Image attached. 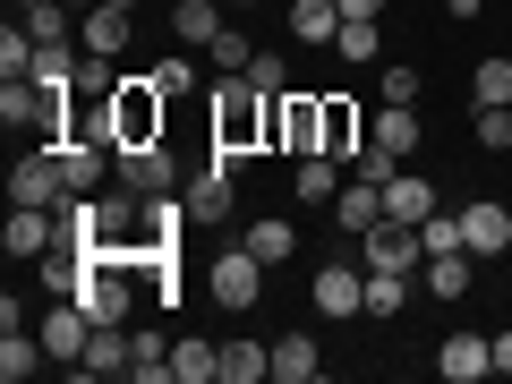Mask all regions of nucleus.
I'll list each match as a JSON object with an SVG mask.
<instances>
[{
	"label": "nucleus",
	"mask_w": 512,
	"mask_h": 384,
	"mask_svg": "<svg viewBox=\"0 0 512 384\" xmlns=\"http://www.w3.org/2000/svg\"><path fill=\"white\" fill-rule=\"evenodd\" d=\"M291 222H248V239H239V248H248V256H265V265H282V256H291Z\"/></svg>",
	"instance_id": "nucleus-32"
},
{
	"label": "nucleus",
	"mask_w": 512,
	"mask_h": 384,
	"mask_svg": "<svg viewBox=\"0 0 512 384\" xmlns=\"http://www.w3.org/2000/svg\"><path fill=\"white\" fill-rule=\"evenodd\" d=\"M316 154L359 163V103H350V94H325V146H316Z\"/></svg>",
	"instance_id": "nucleus-13"
},
{
	"label": "nucleus",
	"mask_w": 512,
	"mask_h": 384,
	"mask_svg": "<svg viewBox=\"0 0 512 384\" xmlns=\"http://www.w3.org/2000/svg\"><path fill=\"white\" fill-rule=\"evenodd\" d=\"M188 222H231V171L205 163V180H188Z\"/></svg>",
	"instance_id": "nucleus-16"
},
{
	"label": "nucleus",
	"mask_w": 512,
	"mask_h": 384,
	"mask_svg": "<svg viewBox=\"0 0 512 384\" xmlns=\"http://www.w3.org/2000/svg\"><path fill=\"white\" fill-rule=\"evenodd\" d=\"M248 77H256L265 94H291V86H282V77H291V69H282V52H256V60H248Z\"/></svg>",
	"instance_id": "nucleus-40"
},
{
	"label": "nucleus",
	"mask_w": 512,
	"mask_h": 384,
	"mask_svg": "<svg viewBox=\"0 0 512 384\" xmlns=\"http://www.w3.org/2000/svg\"><path fill=\"white\" fill-rule=\"evenodd\" d=\"M436 376H444V384H478V376H495V342H487V333H453V342L436 350Z\"/></svg>",
	"instance_id": "nucleus-8"
},
{
	"label": "nucleus",
	"mask_w": 512,
	"mask_h": 384,
	"mask_svg": "<svg viewBox=\"0 0 512 384\" xmlns=\"http://www.w3.org/2000/svg\"><path fill=\"white\" fill-rule=\"evenodd\" d=\"M308 299H316L325 316H359V308H367V282L350 274V265H325V274L308 282Z\"/></svg>",
	"instance_id": "nucleus-12"
},
{
	"label": "nucleus",
	"mask_w": 512,
	"mask_h": 384,
	"mask_svg": "<svg viewBox=\"0 0 512 384\" xmlns=\"http://www.w3.org/2000/svg\"><path fill=\"white\" fill-rule=\"evenodd\" d=\"M154 86H163V94H171V103H180V94H188V86H197V77H188V60H163V69H154Z\"/></svg>",
	"instance_id": "nucleus-41"
},
{
	"label": "nucleus",
	"mask_w": 512,
	"mask_h": 384,
	"mask_svg": "<svg viewBox=\"0 0 512 384\" xmlns=\"http://www.w3.org/2000/svg\"><path fill=\"white\" fill-rule=\"evenodd\" d=\"M26 69H35V35L9 26V35H0V77H26Z\"/></svg>",
	"instance_id": "nucleus-36"
},
{
	"label": "nucleus",
	"mask_w": 512,
	"mask_h": 384,
	"mask_svg": "<svg viewBox=\"0 0 512 384\" xmlns=\"http://www.w3.org/2000/svg\"><path fill=\"white\" fill-rule=\"evenodd\" d=\"M419 239H427V256H453V248H461V214H427Z\"/></svg>",
	"instance_id": "nucleus-38"
},
{
	"label": "nucleus",
	"mask_w": 512,
	"mask_h": 384,
	"mask_svg": "<svg viewBox=\"0 0 512 384\" xmlns=\"http://www.w3.org/2000/svg\"><path fill=\"white\" fill-rule=\"evenodd\" d=\"M495 376H512V333H495Z\"/></svg>",
	"instance_id": "nucleus-43"
},
{
	"label": "nucleus",
	"mask_w": 512,
	"mask_h": 384,
	"mask_svg": "<svg viewBox=\"0 0 512 384\" xmlns=\"http://www.w3.org/2000/svg\"><path fill=\"white\" fill-rule=\"evenodd\" d=\"M9 9H43V0H9Z\"/></svg>",
	"instance_id": "nucleus-45"
},
{
	"label": "nucleus",
	"mask_w": 512,
	"mask_h": 384,
	"mask_svg": "<svg viewBox=\"0 0 512 384\" xmlns=\"http://www.w3.org/2000/svg\"><path fill=\"white\" fill-rule=\"evenodd\" d=\"M308 376H325V350L308 333H282L274 342V384H308Z\"/></svg>",
	"instance_id": "nucleus-17"
},
{
	"label": "nucleus",
	"mask_w": 512,
	"mask_h": 384,
	"mask_svg": "<svg viewBox=\"0 0 512 384\" xmlns=\"http://www.w3.org/2000/svg\"><path fill=\"white\" fill-rule=\"evenodd\" d=\"M120 188H137V197H180V171H171L163 137L154 146H120Z\"/></svg>",
	"instance_id": "nucleus-5"
},
{
	"label": "nucleus",
	"mask_w": 512,
	"mask_h": 384,
	"mask_svg": "<svg viewBox=\"0 0 512 384\" xmlns=\"http://www.w3.org/2000/svg\"><path fill=\"white\" fill-rule=\"evenodd\" d=\"M470 94H478V103H512V60H504V52H495V60H478Z\"/></svg>",
	"instance_id": "nucleus-35"
},
{
	"label": "nucleus",
	"mask_w": 512,
	"mask_h": 384,
	"mask_svg": "<svg viewBox=\"0 0 512 384\" xmlns=\"http://www.w3.org/2000/svg\"><path fill=\"white\" fill-rule=\"evenodd\" d=\"M419 256H427L419 222H393V214H384L376 231H367V274H410V265H419Z\"/></svg>",
	"instance_id": "nucleus-6"
},
{
	"label": "nucleus",
	"mask_w": 512,
	"mask_h": 384,
	"mask_svg": "<svg viewBox=\"0 0 512 384\" xmlns=\"http://www.w3.org/2000/svg\"><path fill=\"white\" fill-rule=\"evenodd\" d=\"M376 94H384V103H419V69H402V60H393V69L376 77Z\"/></svg>",
	"instance_id": "nucleus-39"
},
{
	"label": "nucleus",
	"mask_w": 512,
	"mask_h": 384,
	"mask_svg": "<svg viewBox=\"0 0 512 384\" xmlns=\"http://www.w3.org/2000/svg\"><path fill=\"white\" fill-rule=\"evenodd\" d=\"M77 376H128V333L120 325H94L86 359H77Z\"/></svg>",
	"instance_id": "nucleus-21"
},
{
	"label": "nucleus",
	"mask_w": 512,
	"mask_h": 384,
	"mask_svg": "<svg viewBox=\"0 0 512 384\" xmlns=\"http://www.w3.org/2000/svg\"><path fill=\"white\" fill-rule=\"evenodd\" d=\"M69 9H86V0H69Z\"/></svg>",
	"instance_id": "nucleus-47"
},
{
	"label": "nucleus",
	"mask_w": 512,
	"mask_h": 384,
	"mask_svg": "<svg viewBox=\"0 0 512 384\" xmlns=\"http://www.w3.org/2000/svg\"><path fill=\"white\" fill-rule=\"evenodd\" d=\"M128 376L137 384H171V342L163 333H128Z\"/></svg>",
	"instance_id": "nucleus-22"
},
{
	"label": "nucleus",
	"mask_w": 512,
	"mask_h": 384,
	"mask_svg": "<svg viewBox=\"0 0 512 384\" xmlns=\"http://www.w3.org/2000/svg\"><path fill=\"white\" fill-rule=\"evenodd\" d=\"M333 222H342L350 239H367V231L384 222V180H367V171H359V180H342V197H333Z\"/></svg>",
	"instance_id": "nucleus-9"
},
{
	"label": "nucleus",
	"mask_w": 512,
	"mask_h": 384,
	"mask_svg": "<svg viewBox=\"0 0 512 384\" xmlns=\"http://www.w3.org/2000/svg\"><path fill=\"white\" fill-rule=\"evenodd\" d=\"M291 35L299 43H333L342 35V9H333V0H291Z\"/></svg>",
	"instance_id": "nucleus-23"
},
{
	"label": "nucleus",
	"mask_w": 512,
	"mask_h": 384,
	"mask_svg": "<svg viewBox=\"0 0 512 384\" xmlns=\"http://www.w3.org/2000/svg\"><path fill=\"white\" fill-rule=\"evenodd\" d=\"M410 299V274H367V316H402Z\"/></svg>",
	"instance_id": "nucleus-34"
},
{
	"label": "nucleus",
	"mask_w": 512,
	"mask_h": 384,
	"mask_svg": "<svg viewBox=\"0 0 512 384\" xmlns=\"http://www.w3.org/2000/svg\"><path fill=\"white\" fill-rule=\"evenodd\" d=\"M9 205H69V171H60V137L35 154H18V171H9Z\"/></svg>",
	"instance_id": "nucleus-3"
},
{
	"label": "nucleus",
	"mask_w": 512,
	"mask_h": 384,
	"mask_svg": "<svg viewBox=\"0 0 512 384\" xmlns=\"http://www.w3.org/2000/svg\"><path fill=\"white\" fill-rule=\"evenodd\" d=\"M69 26H77L69 0H43V9H26V35H35V43H69Z\"/></svg>",
	"instance_id": "nucleus-31"
},
{
	"label": "nucleus",
	"mask_w": 512,
	"mask_h": 384,
	"mask_svg": "<svg viewBox=\"0 0 512 384\" xmlns=\"http://www.w3.org/2000/svg\"><path fill=\"white\" fill-rule=\"evenodd\" d=\"M478 154H512V103H478Z\"/></svg>",
	"instance_id": "nucleus-33"
},
{
	"label": "nucleus",
	"mask_w": 512,
	"mask_h": 384,
	"mask_svg": "<svg viewBox=\"0 0 512 384\" xmlns=\"http://www.w3.org/2000/svg\"><path fill=\"white\" fill-rule=\"evenodd\" d=\"M248 60H256V43L222 26V35H214V69H222V77H239V69H248Z\"/></svg>",
	"instance_id": "nucleus-37"
},
{
	"label": "nucleus",
	"mask_w": 512,
	"mask_h": 384,
	"mask_svg": "<svg viewBox=\"0 0 512 384\" xmlns=\"http://www.w3.org/2000/svg\"><path fill=\"white\" fill-rule=\"evenodd\" d=\"M256 274H265V256H248V248H222L205 282H214V299H222V308H248V299H256Z\"/></svg>",
	"instance_id": "nucleus-10"
},
{
	"label": "nucleus",
	"mask_w": 512,
	"mask_h": 384,
	"mask_svg": "<svg viewBox=\"0 0 512 384\" xmlns=\"http://www.w3.org/2000/svg\"><path fill=\"white\" fill-rule=\"evenodd\" d=\"M299 197L333 205V197H342V163H333V154H299Z\"/></svg>",
	"instance_id": "nucleus-24"
},
{
	"label": "nucleus",
	"mask_w": 512,
	"mask_h": 384,
	"mask_svg": "<svg viewBox=\"0 0 512 384\" xmlns=\"http://www.w3.org/2000/svg\"><path fill=\"white\" fill-rule=\"evenodd\" d=\"M86 342H94V316L86 308H77V299H60V308L52 316H43V350H52V359H86Z\"/></svg>",
	"instance_id": "nucleus-11"
},
{
	"label": "nucleus",
	"mask_w": 512,
	"mask_h": 384,
	"mask_svg": "<svg viewBox=\"0 0 512 384\" xmlns=\"http://www.w3.org/2000/svg\"><path fill=\"white\" fill-rule=\"evenodd\" d=\"M427 291H436V299H461V291H470V248L427 256Z\"/></svg>",
	"instance_id": "nucleus-30"
},
{
	"label": "nucleus",
	"mask_w": 512,
	"mask_h": 384,
	"mask_svg": "<svg viewBox=\"0 0 512 384\" xmlns=\"http://www.w3.org/2000/svg\"><path fill=\"white\" fill-rule=\"evenodd\" d=\"M171 35H180L188 52H214V35H222V9H214V0H180V9H171Z\"/></svg>",
	"instance_id": "nucleus-19"
},
{
	"label": "nucleus",
	"mask_w": 512,
	"mask_h": 384,
	"mask_svg": "<svg viewBox=\"0 0 512 384\" xmlns=\"http://www.w3.org/2000/svg\"><path fill=\"white\" fill-rule=\"evenodd\" d=\"M384 214H393V222H427V214H436V188L410 180V171H393V180H384Z\"/></svg>",
	"instance_id": "nucleus-20"
},
{
	"label": "nucleus",
	"mask_w": 512,
	"mask_h": 384,
	"mask_svg": "<svg viewBox=\"0 0 512 384\" xmlns=\"http://www.w3.org/2000/svg\"><path fill=\"white\" fill-rule=\"evenodd\" d=\"M274 146H291V154L325 146V94H274Z\"/></svg>",
	"instance_id": "nucleus-4"
},
{
	"label": "nucleus",
	"mask_w": 512,
	"mask_h": 384,
	"mask_svg": "<svg viewBox=\"0 0 512 384\" xmlns=\"http://www.w3.org/2000/svg\"><path fill=\"white\" fill-rule=\"evenodd\" d=\"M77 35H86V52L120 60V52H128V9H111V0H94L86 18H77Z\"/></svg>",
	"instance_id": "nucleus-15"
},
{
	"label": "nucleus",
	"mask_w": 512,
	"mask_h": 384,
	"mask_svg": "<svg viewBox=\"0 0 512 384\" xmlns=\"http://www.w3.org/2000/svg\"><path fill=\"white\" fill-rule=\"evenodd\" d=\"M333 9H342V18H376L384 0H333Z\"/></svg>",
	"instance_id": "nucleus-42"
},
{
	"label": "nucleus",
	"mask_w": 512,
	"mask_h": 384,
	"mask_svg": "<svg viewBox=\"0 0 512 384\" xmlns=\"http://www.w3.org/2000/svg\"><path fill=\"white\" fill-rule=\"evenodd\" d=\"M111 9H137V0H111Z\"/></svg>",
	"instance_id": "nucleus-46"
},
{
	"label": "nucleus",
	"mask_w": 512,
	"mask_h": 384,
	"mask_svg": "<svg viewBox=\"0 0 512 384\" xmlns=\"http://www.w3.org/2000/svg\"><path fill=\"white\" fill-rule=\"evenodd\" d=\"M26 77H35V86H69V94H77V52H69V43H35V69H26Z\"/></svg>",
	"instance_id": "nucleus-29"
},
{
	"label": "nucleus",
	"mask_w": 512,
	"mask_h": 384,
	"mask_svg": "<svg viewBox=\"0 0 512 384\" xmlns=\"http://www.w3.org/2000/svg\"><path fill=\"white\" fill-rule=\"evenodd\" d=\"M333 52H342L350 69H367V60L384 52V35H376V18H342V35H333Z\"/></svg>",
	"instance_id": "nucleus-28"
},
{
	"label": "nucleus",
	"mask_w": 512,
	"mask_h": 384,
	"mask_svg": "<svg viewBox=\"0 0 512 384\" xmlns=\"http://www.w3.org/2000/svg\"><path fill=\"white\" fill-rule=\"evenodd\" d=\"M171 376L180 384H222V350L214 342H180L171 350Z\"/></svg>",
	"instance_id": "nucleus-26"
},
{
	"label": "nucleus",
	"mask_w": 512,
	"mask_h": 384,
	"mask_svg": "<svg viewBox=\"0 0 512 384\" xmlns=\"http://www.w3.org/2000/svg\"><path fill=\"white\" fill-rule=\"evenodd\" d=\"M120 86H128V77L111 69L103 52H86V60H77V103H111V94H120Z\"/></svg>",
	"instance_id": "nucleus-27"
},
{
	"label": "nucleus",
	"mask_w": 512,
	"mask_h": 384,
	"mask_svg": "<svg viewBox=\"0 0 512 384\" xmlns=\"http://www.w3.org/2000/svg\"><path fill=\"white\" fill-rule=\"evenodd\" d=\"M256 376H274V350L265 342H222V384H256Z\"/></svg>",
	"instance_id": "nucleus-25"
},
{
	"label": "nucleus",
	"mask_w": 512,
	"mask_h": 384,
	"mask_svg": "<svg viewBox=\"0 0 512 384\" xmlns=\"http://www.w3.org/2000/svg\"><path fill=\"white\" fill-rule=\"evenodd\" d=\"M163 103L171 94L154 86V77H128V86L111 94V137H120V146H154V137H163Z\"/></svg>",
	"instance_id": "nucleus-2"
},
{
	"label": "nucleus",
	"mask_w": 512,
	"mask_h": 384,
	"mask_svg": "<svg viewBox=\"0 0 512 384\" xmlns=\"http://www.w3.org/2000/svg\"><path fill=\"white\" fill-rule=\"evenodd\" d=\"M504 239H512L504 205H461V248L470 256H504Z\"/></svg>",
	"instance_id": "nucleus-14"
},
{
	"label": "nucleus",
	"mask_w": 512,
	"mask_h": 384,
	"mask_svg": "<svg viewBox=\"0 0 512 384\" xmlns=\"http://www.w3.org/2000/svg\"><path fill=\"white\" fill-rule=\"evenodd\" d=\"M367 137H376V146L393 154V163H402V154H419V111H410V103H384Z\"/></svg>",
	"instance_id": "nucleus-18"
},
{
	"label": "nucleus",
	"mask_w": 512,
	"mask_h": 384,
	"mask_svg": "<svg viewBox=\"0 0 512 384\" xmlns=\"http://www.w3.org/2000/svg\"><path fill=\"white\" fill-rule=\"evenodd\" d=\"M478 9H487V0H444V18H478Z\"/></svg>",
	"instance_id": "nucleus-44"
},
{
	"label": "nucleus",
	"mask_w": 512,
	"mask_h": 384,
	"mask_svg": "<svg viewBox=\"0 0 512 384\" xmlns=\"http://www.w3.org/2000/svg\"><path fill=\"white\" fill-rule=\"evenodd\" d=\"M256 146H274V94L239 69V77H222V94H214V163L239 171Z\"/></svg>",
	"instance_id": "nucleus-1"
},
{
	"label": "nucleus",
	"mask_w": 512,
	"mask_h": 384,
	"mask_svg": "<svg viewBox=\"0 0 512 384\" xmlns=\"http://www.w3.org/2000/svg\"><path fill=\"white\" fill-rule=\"evenodd\" d=\"M0 248H9V256H52L60 248V214H52V205H9Z\"/></svg>",
	"instance_id": "nucleus-7"
},
{
	"label": "nucleus",
	"mask_w": 512,
	"mask_h": 384,
	"mask_svg": "<svg viewBox=\"0 0 512 384\" xmlns=\"http://www.w3.org/2000/svg\"><path fill=\"white\" fill-rule=\"evenodd\" d=\"M239 9H248V0H239Z\"/></svg>",
	"instance_id": "nucleus-48"
}]
</instances>
